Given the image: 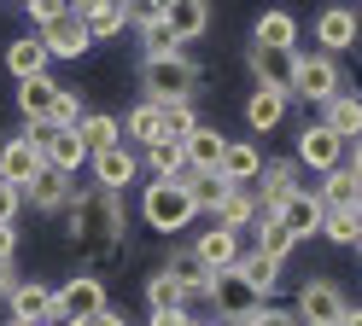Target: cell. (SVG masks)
<instances>
[{"label":"cell","mask_w":362,"mask_h":326,"mask_svg":"<svg viewBox=\"0 0 362 326\" xmlns=\"http://www.w3.org/2000/svg\"><path fill=\"white\" fill-rule=\"evenodd\" d=\"M141 76H146V99L152 105H170V99H193L199 64L187 53H164V59H141Z\"/></svg>","instance_id":"6da1fadb"},{"label":"cell","mask_w":362,"mask_h":326,"mask_svg":"<svg viewBox=\"0 0 362 326\" xmlns=\"http://www.w3.org/2000/svg\"><path fill=\"white\" fill-rule=\"evenodd\" d=\"M141 216L158 233H175V227H187L199 210H193V198H187V186H181V181H152L146 193H141Z\"/></svg>","instance_id":"7a4b0ae2"},{"label":"cell","mask_w":362,"mask_h":326,"mask_svg":"<svg viewBox=\"0 0 362 326\" xmlns=\"http://www.w3.org/2000/svg\"><path fill=\"white\" fill-rule=\"evenodd\" d=\"M286 93H298V99H310V105H327L333 93H339V64L327 53H298V59H292Z\"/></svg>","instance_id":"3957f363"},{"label":"cell","mask_w":362,"mask_h":326,"mask_svg":"<svg viewBox=\"0 0 362 326\" xmlns=\"http://www.w3.org/2000/svg\"><path fill=\"white\" fill-rule=\"evenodd\" d=\"M105 309V286H100V274H71V286H59L53 291V320L59 326H76L88 315H100Z\"/></svg>","instance_id":"277c9868"},{"label":"cell","mask_w":362,"mask_h":326,"mask_svg":"<svg viewBox=\"0 0 362 326\" xmlns=\"http://www.w3.org/2000/svg\"><path fill=\"white\" fill-rule=\"evenodd\" d=\"M345 291L333 286V279H310V286L298 291V303H292V320L298 326H339L345 320Z\"/></svg>","instance_id":"5b68a950"},{"label":"cell","mask_w":362,"mask_h":326,"mask_svg":"<svg viewBox=\"0 0 362 326\" xmlns=\"http://www.w3.org/2000/svg\"><path fill=\"white\" fill-rule=\"evenodd\" d=\"M205 297L216 303L222 315H228V326H240V320H252L257 309H263V297L245 286V279L234 274V268H222V274H205Z\"/></svg>","instance_id":"8992f818"},{"label":"cell","mask_w":362,"mask_h":326,"mask_svg":"<svg viewBox=\"0 0 362 326\" xmlns=\"http://www.w3.org/2000/svg\"><path fill=\"white\" fill-rule=\"evenodd\" d=\"M35 41H41V53H47V59H82L88 47H94V41H88V30L76 23V12H71V6H53V18L35 30Z\"/></svg>","instance_id":"52a82bcc"},{"label":"cell","mask_w":362,"mask_h":326,"mask_svg":"<svg viewBox=\"0 0 362 326\" xmlns=\"http://www.w3.org/2000/svg\"><path fill=\"white\" fill-rule=\"evenodd\" d=\"M269 222H275L286 239L298 245V239H310V233H322V204H315V193H304V186H298L292 198H281L275 210H269Z\"/></svg>","instance_id":"ba28073f"},{"label":"cell","mask_w":362,"mask_h":326,"mask_svg":"<svg viewBox=\"0 0 362 326\" xmlns=\"http://www.w3.org/2000/svg\"><path fill=\"white\" fill-rule=\"evenodd\" d=\"M88 169H94V181L105 186V193H123V186L141 175V157L117 140V146H105V152H88Z\"/></svg>","instance_id":"9c48e42d"},{"label":"cell","mask_w":362,"mask_h":326,"mask_svg":"<svg viewBox=\"0 0 362 326\" xmlns=\"http://www.w3.org/2000/svg\"><path fill=\"white\" fill-rule=\"evenodd\" d=\"M356 193H362V175H356V146H351V163H339V169H327V181L315 186V204L327 210H356Z\"/></svg>","instance_id":"30bf717a"},{"label":"cell","mask_w":362,"mask_h":326,"mask_svg":"<svg viewBox=\"0 0 362 326\" xmlns=\"http://www.w3.org/2000/svg\"><path fill=\"white\" fill-rule=\"evenodd\" d=\"M41 169H47V163H41V152L30 146L24 134L0 146V181H6V186H18V193H24V186H30V181H35Z\"/></svg>","instance_id":"8fae6325"},{"label":"cell","mask_w":362,"mask_h":326,"mask_svg":"<svg viewBox=\"0 0 362 326\" xmlns=\"http://www.w3.org/2000/svg\"><path fill=\"white\" fill-rule=\"evenodd\" d=\"M187 256H193V262L205 268V274H222V268H234V262H240V233L205 227V233H199V245H193Z\"/></svg>","instance_id":"7c38bea8"},{"label":"cell","mask_w":362,"mask_h":326,"mask_svg":"<svg viewBox=\"0 0 362 326\" xmlns=\"http://www.w3.org/2000/svg\"><path fill=\"white\" fill-rule=\"evenodd\" d=\"M298 163H310V169H339V163H345V140L339 134H327L322 123H310L304 134H298Z\"/></svg>","instance_id":"4fadbf2b"},{"label":"cell","mask_w":362,"mask_h":326,"mask_svg":"<svg viewBox=\"0 0 362 326\" xmlns=\"http://www.w3.org/2000/svg\"><path fill=\"white\" fill-rule=\"evenodd\" d=\"M12 303V320L18 326H35V320H53V286H41V279H18L6 291Z\"/></svg>","instance_id":"5bb4252c"},{"label":"cell","mask_w":362,"mask_h":326,"mask_svg":"<svg viewBox=\"0 0 362 326\" xmlns=\"http://www.w3.org/2000/svg\"><path fill=\"white\" fill-rule=\"evenodd\" d=\"M222 146H228V140H222L216 128H205V123H199L187 140H181V163H187V175H216Z\"/></svg>","instance_id":"9a60e30c"},{"label":"cell","mask_w":362,"mask_h":326,"mask_svg":"<svg viewBox=\"0 0 362 326\" xmlns=\"http://www.w3.org/2000/svg\"><path fill=\"white\" fill-rule=\"evenodd\" d=\"M164 30H170L175 47L181 41H199L211 30V6H199V0H170V6H164Z\"/></svg>","instance_id":"2e32d148"},{"label":"cell","mask_w":362,"mask_h":326,"mask_svg":"<svg viewBox=\"0 0 362 326\" xmlns=\"http://www.w3.org/2000/svg\"><path fill=\"white\" fill-rule=\"evenodd\" d=\"M76 23L88 30V41H111L129 23V6H111V0H82V6H71Z\"/></svg>","instance_id":"e0dca14e"},{"label":"cell","mask_w":362,"mask_h":326,"mask_svg":"<svg viewBox=\"0 0 362 326\" xmlns=\"http://www.w3.org/2000/svg\"><path fill=\"white\" fill-rule=\"evenodd\" d=\"M315 41H322V53H345V47L356 41V6H327L322 18H315Z\"/></svg>","instance_id":"ac0fdd59"},{"label":"cell","mask_w":362,"mask_h":326,"mask_svg":"<svg viewBox=\"0 0 362 326\" xmlns=\"http://www.w3.org/2000/svg\"><path fill=\"white\" fill-rule=\"evenodd\" d=\"M257 175H263V193H257V216H269V210H275L281 198H292V193L304 186V181H298V163H286V157H281V163H263Z\"/></svg>","instance_id":"d6986e66"},{"label":"cell","mask_w":362,"mask_h":326,"mask_svg":"<svg viewBox=\"0 0 362 326\" xmlns=\"http://www.w3.org/2000/svg\"><path fill=\"white\" fill-rule=\"evenodd\" d=\"M263 169V157H257V140H228L222 146V163H216V175L228 181V186H245V181H257Z\"/></svg>","instance_id":"ffe728a7"},{"label":"cell","mask_w":362,"mask_h":326,"mask_svg":"<svg viewBox=\"0 0 362 326\" xmlns=\"http://www.w3.org/2000/svg\"><path fill=\"white\" fill-rule=\"evenodd\" d=\"M53 99H59V82L53 76H30V82H18V111H24V123H47L53 116Z\"/></svg>","instance_id":"44dd1931"},{"label":"cell","mask_w":362,"mask_h":326,"mask_svg":"<svg viewBox=\"0 0 362 326\" xmlns=\"http://www.w3.org/2000/svg\"><path fill=\"white\" fill-rule=\"evenodd\" d=\"M292 41H298V18L292 12H263L252 23V47H269V53H292Z\"/></svg>","instance_id":"7402d4cb"},{"label":"cell","mask_w":362,"mask_h":326,"mask_svg":"<svg viewBox=\"0 0 362 326\" xmlns=\"http://www.w3.org/2000/svg\"><path fill=\"white\" fill-rule=\"evenodd\" d=\"M322 111H327V116H322V128H327V134H339V140L351 146V140H356V128H362V105H356V93H345V87H339Z\"/></svg>","instance_id":"603a6c76"},{"label":"cell","mask_w":362,"mask_h":326,"mask_svg":"<svg viewBox=\"0 0 362 326\" xmlns=\"http://www.w3.org/2000/svg\"><path fill=\"white\" fill-rule=\"evenodd\" d=\"M292 59H298V53H269V47H252V76H257V87L286 93V82H292Z\"/></svg>","instance_id":"cb8c5ba5"},{"label":"cell","mask_w":362,"mask_h":326,"mask_svg":"<svg viewBox=\"0 0 362 326\" xmlns=\"http://www.w3.org/2000/svg\"><path fill=\"white\" fill-rule=\"evenodd\" d=\"M252 222H257V198L245 193V186H234V193L211 210V227H222V233H240V227H252Z\"/></svg>","instance_id":"d4e9b609"},{"label":"cell","mask_w":362,"mask_h":326,"mask_svg":"<svg viewBox=\"0 0 362 326\" xmlns=\"http://www.w3.org/2000/svg\"><path fill=\"white\" fill-rule=\"evenodd\" d=\"M281 116H286V93H269V87H257L252 99H245V123H252V134L281 128Z\"/></svg>","instance_id":"484cf974"},{"label":"cell","mask_w":362,"mask_h":326,"mask_svg":"<svg viewBox=\"0 0 362 326\" xmlns=\"http://www.w3.org/2000/svg\"><path fill=\"white\" fill-rule=\"evenodd\" d=\"M199 128V111H193V99H170V105H158V134L170 140V146H181Z\"/></svg>","instance_id":"4316f807"},{"label":"cell","mask_w":362,"mask_h":326,"mask_svg":"<svg viewBox=\"0 0 362 326\" xmlns=\"http://www.w3.org/2000/svg\"><path fill=\"white\" fill-rule=\"evenodd\" d=\"M24 198H30L35 210H47V216H53V210H64V204H71V181H64V175H53V169H41V175L24 186Z\"/></svg>","instance_id":"83f0119b"},{"label":"cell","mask_w":362,"mask_h":326,"mask_svg":"<svg viewBox=\"0 0 362 326\" xmlns=\"http://www.w3.org/2000/svg\"><path fill=\"white\" fill-rule=\"evenodd\" d=\"M6 70H12L18 82H30V76H47V53H41V41H35V35L12 41V47H6Z\"/></svg>","instance_id":"f1b7e54d"},{"label":"cell","mask_w":362,"mask_h":326,"mask_svg":"<svg viewBox=\"0 0 362 326\" xmlns=\"http://www.w3.org/2000/svg\"><path fill=\"white\" fill-rule=\"evenodd\" d=\"M234 274H240V279H245V286H252L257 297H269V291L281 286V262H269V256H257V250H245L240 262H234Z\"/></svg>","instance_id":"f546056e"},{"label":"cell","mask_w":362,"mask_h":326,"mask_svg":"<svg viewBox=\"0 0 362 326\" xmlns=\"http://www.w3.org/2000/svg\"><path fill=\"white\" fill-rule=\"evenodd\" d=\"M181 186H187V198H193V210H216L222 198L234 193V186L222 181V175H181Z\"/></svg>","instance_id":"4dcf8cb0"},{"label":"cell","mask_w":362,"mask_h":326,"mask_svg":"<svg viewBox=\"0 0 362 326\" xmlns=\"http://www.w3.org/2000/svg\"><path fill=\"white\" fill-rule=\"evenodd\" d=\"M76 140H82L88 152H105V146H117V116H105V111L82 116V123H76Z\"/></svg>","instance_id":"1f68e13d"},{"label":"cell","mask_w":362,"mask_h":326,"mask_svg":"<svg viewBox=\"0 0 362 326\" xmlns=\"http://www.w3.org/2000/svg\"><path fill=\"white\" fill-rule=\"evenodd\" d=\"M146 169H152V181H181V175H187V163H181V146H170V140L146 146Z\"/></svg>","instance_id":"d6a6232c"},{"label":"cell","mask_w":362,"mask_h":326,"mask_svg":"<svg viewBox=\"0 0 362 326\" xmlns=\"http://www.w3.org/2000/svg\"><path fill=\"white\" fill-rule=\"evenodd\" d=\"M322 233L333 245H351L356 250V239H362V210H327L322 216Z\"/></svg>","instance_id":"836d02e7"},{"label":"cell","mask_w":362,"mask_h":326,"mask_svg":"<svg viewBox=\"0 0 362 326\" xmlns=\"http://www.w3.org/2000/svg\"><path fill=\"white\" fill-rule=\"evenodd\" d=\"M123 134H129V140H141V146H158V140H164V134H158V105L141 99V105L123 116Z\"/></svg>","instance_id":"e575fe53"},{"label":"cell","mask_w":362,"mask_h":326,"mask_svg":"<svg viewBox=\"0 0 362 326\" xmlns=\"http://www.w3.org/2000/svg\"><path fill=\"white\" fill-rule=\"evenodd\" d=\"M257 256H269V262H286V256H292V239L269 216H257Z\"/></svg>","instance_id":"d590c367"},{"label":"cell","mask_w":362,"mask_h":326,"mask_svg":"<svg viewBox=\"0 0 362 326\" xmlns=\"http://www.w3.org/2000/svg\"><path fill=\"white\" fill-rule=\"evenodd\" d=\"M82 116H88V111H82V93H76V87H59V99H53V116H47V128H76Z\"/></svg>","instance_id":"8d00e7d4"},{"label":"cell","mask_w":362,"mask_h":326,"mask_svg":"<svg viewBox=\"0 0 362 326\" xmlns=\"http://www.w3.org/2000/svg\"><path fill=\"white\" fill-rule=\"evenodd\" d=\"M146 303H152V315H158V309H181V286H175V279H170L164 268H158V274L146 279Z\"/></svg>","instance_id":"74e56055"},{"label":"cell","mask_w":362,"mask_h":326,"mask_svg":"<svg viewBox=\"0 0 362 326\" xmlns=\"http://www.w3.org/2000/svg\"><path fill=\"white\" fill-rule=\"evenodd\" d=\"M12 250H18V233L12 227H0V297H6L18 286V268H12Z\"/></svg>","instance_id":"f35d334b"},{"label":"cell","mask_w":362,"mask_h":326,"mask_svg":"<svg viewBox=\"0 0 362 326\" xmlns=\"http://www.w3.org/2000/svg\"><path fill=\"white\" fill-rule=\"evenodd\" d=\"M18 210H24V193L0 181V227H12V216H18Z\"/></svg>","instance_id":"ab89813d"},{"label":"cell","mask_w":362,"mask_h":326,"mask_svg":"<svg viewBox=\"0 0 362 326\" xmlns=\"http://www.w3.org/2000/svg\"><path fill=\"white\" fill-rule=\"evenodd\" d=\"M240 326H298V320H292V309H257L252 320H240Z\"/></svg>","instance_id":"60d3db41"},{"label":"cell","mask_w":362,"mask_h":326,"mask_svg":"<svg viewBox=\"0 0 362 326\" xmlns=\"http://www.w3.org/2000/svg\"><path fill=\"white\" fill-rule=\"evenodd\" d=\"M76 326H129V320H123V309H111V303H105L100 315H88V320H76Z\"/></svg>","instance_id":"b9f144b4"},{"label":"cell","mask_w":362,"mask_h":326,"mask_svg":"<svg viewBox=\"0 0 362 326\" xmlns=\"http://www.w3.org/2000/svg\"><path fill=\"white\" fill-rule=\"evenodd\" d=\"M146 326H193V320H187V315H181V309H158V315H152Z\"/></svg>","instance_id":"7bdbcfd3"},{"label":"cell","mask_w":362,"mask_h":326,"mask_svg":"<svg viewBox=\"0 0 362 326\" xmlns=\"http://www.w3.org/2000/svg\"><path fill=\"white\" fill-rule=\"evenodd\" d=\"M193 326H228V320H193Z\"/></svg>","instance_id":"ee69618b"},{"label":"cell","mask_w":362,"mask_h":326,"mask_svg":"<svg viewBox=\"0 0 362 326\" xmlns=\"http://www.w3.org/2000/svg\"><path fill=\"white\" fill-rule=\"evenodd\" d=\"M35 326H59V320H35Z\"/></svg>","instance_id":"f6af8a7d"},{"label":"cell","mask_w":362,"mask_h":326,"mask_svg":"<svg viewBox=\"0 0 362 326\" xmlns=\"http://www.w3.org/2000/svg\"><path fill=\"white\" fill-rule=\"evenodd\" d=\"M6 326H18V320H6Z\"/></svg>","instance_id":"bcb514c9"}]
</instances>
